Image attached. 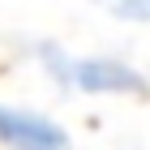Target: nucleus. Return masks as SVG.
Instances as JSON below:
<instances>
[{"label": "nucleus", "instance_id": "nucleus-1", "mask_svg": "<svg viewBox=\"0 0 150 150\" xmlns=\"http://www.w3.org/2000/svg\"><path fill=\"white\" fill-rule=\"evenodd\" d=\"M35 60L52 81H60L73 94H94V99H116V94H146V73L120 56H73L56 43H39Z\"/></svg>", "mask_w": 150, "mask_h": 150}, {"label": "nucleus", "instance_id": "nucleus-2", "mask_svg": "<svg viewBox=\"0 0 150 150\" xmlns=\"http://www.w3.org/2000/svg\"><path fill=\"white\" fill-rule=\"evenodd\" d=\"M0 146L4 150H73L64 125L22 103L0 99Z\"/></svg>", "mask_w": 150, "mask_h": 150}, {"label": "nucleus", "instance_id": "nucleus-3", "mask_svg": "<svg viewBox=\"0 0 150 150\" xmlns=\"http://www.w3.org/2000/svg\"><path fill=\"white\" fill-rule=\"evenodd\" d=\"M107 17L116 22H129V26H150V0H94Z\"/></svg>", "mask_w": 150, "mask_h": 150}]
</instances>
